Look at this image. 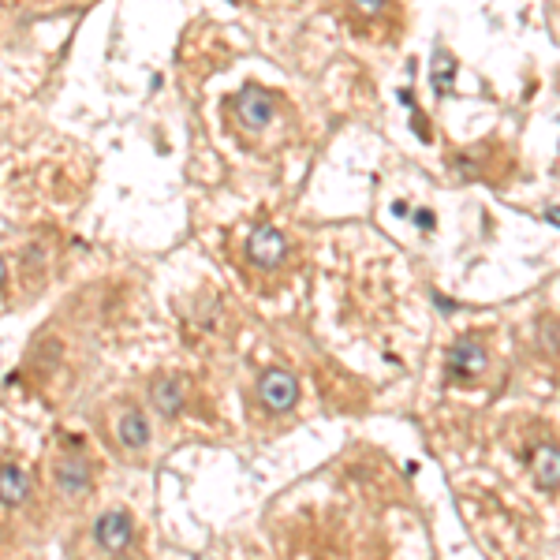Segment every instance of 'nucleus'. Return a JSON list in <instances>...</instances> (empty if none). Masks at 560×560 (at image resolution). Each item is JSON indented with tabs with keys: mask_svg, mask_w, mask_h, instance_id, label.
Listing matches in <instances>:
<instances>
[{
	"mask_svg": "<svg viewBox=\"0 0 560 560\" xmlns=\"http://www.w3.org/2000/svg\"><path fill=\"white\" fill-rule=\"evenodd\" d=\"M116 441L124 448H131V452L146 448V441H150V422H146V415H142L139 407H124L120 411V419H116Z\"/></svg>",
	"mask_w": 560,
	"mask_h": 560,
	"instance_id": "0eeeda50",
	"label": "nucleus"
},
{
	"mask_svg": "<svg viewBox=\"0 0 560 560\" xmlns=\"http://www.w3.org/2000/svg\"><path fill=\"white\" fill-rule=\"evenodd\" d=\"M448 370L456 378H478L486 370V348L478 340H456V348L448 355Z\"/></svg>",
	"mask_w": 560,
	"mask_h": 560,
	"instance_id": "423d86ee",
	"label": "nucleus"
},
{
	"mask_svg": "<svg viewBox=\"0 0 560 560\" xmlns=\"http://www.w3.org/2000/svg\"><path fill=\"white\" fill-rule=\"evenodd\" d=\"M30 497V478L23 467H15V463H0V504H23Z\"/></svg>",
	"mask_w": 560,
	"mask_h": 560,
	"instance_id": "9d476101",
	"label": "nucleus"
},
{
	"mask_svg": "<svg viewBox=\"0 0 560 560\" xmlns=\"http://www.w3.org/2000/svg\"><path fill=\"white\" fill-rule=\"evenodd\" d=\"M131 534H135V527H131V516H127L124 508H109L94 523V542L105 553H124L131 546Z\"/></svg>",
	"mask_w": 560,
	"mask_h": 560,
	"instance_id": "7ed1b4c3",
	"label": "nucleus"
},
{
	"mask_svg": "<svg viewBox=\"0 0 560 560\" xmlns=\"http://www.w3.org/2000/svg\"><path fill=\"white\" fill-rule=\"evenodd\" d=\"M288 254V239L280 236L273 224H258L247 239V258H251L258 269H277Z\"/></svg>",
	"mask_w": 560,
	"mask_h": 560,
	"instance_id": "f257e3e1",
	"label": "nucleus"
},
{
	"mask_svg": "<svg viewBox=\"0 0 560 560\" xmlns=\"http://www.w3.org/2000/svg\"><path fill=\"white\" fill-rule=\"evenodd\" d=\"M531 475L542 490H560V448H553V445L534 448Z\"/></svg>",
	"mask_w": 560,
	"mask_h": 560,
	"instance_id": "1a4fd4ad",
	"label": "nucleus"
},
{
	"mask_svg": "<svg viewBox=\"0 0 560 560\" xmlns=\"http://www.w3.org/2000/svg\"><path fill=\"white\" fill-rule=\"evenodd\" d=\"M549 221H553V224H557V228H560V213L553 210V213H549Z\"/></svg>",
	"mask_w": 560,
	"mask_h": 560,
	"instance_id": "ddd939ff",
	"label": "nucleus"
},
{
	"mask_svg": "<svg viewBox=\"0 0 560 560\" xmlns=\"http://www.w3.org/2000/svg\"><path fill=\"white\" fill-rule=\"evenodd\" d=\"M258 396H262L266 411H273V415L292 411L295 400H299V381H295V374H288V370H269V374H262V381H258Z\"/></svg>",
	"mask_w": 560,
	"mask_h": 560,
	"instance_id": "f03ea898",
	"label": "nucleus"
},
{
	"mask_svg": "<svg viewBox=\"0 0 560 560\" xmlns=\"http://www.w3.org/2000/svg\"><path fill=\"white\" fill-rule=\"evenodd\" d=\"M4 280H8V266H4V258H0V288H4Z\"/></svg>",
	"mask_w": 560,
	"mask_h": 560,
	"instance_id": "f8f14e48",
	"label": "nucleus"
},
{
	"mask_svg": "<svg viewBox=\"0 0 560 560\" xmlns=\"http://www.w3.org/2000/svg\"><path fill=\"white\" fill-rule=\"evenodd\" d=\"M150 400H154V407L165 415V419H176L183 411V389L180 381L172 378V374H161V378L150 381Z\"/></svg>",
	"mask_w": 560,
	"mask_h": 560,
	"instance_id": "6e6552de",
	"label": "nucleus"
},
{
	"mask_svg": "<svg viewBox=\"0 0 560 560\" xmlns=\"http://www.w3.org/2000/svg\"><path fill=\"white\" fill-rule=\"evenodd\" d=\"M351 8L359 15H366V19H374V15L385 12V0H351Z\"/></svg>",
	"mask_w": 560,
	"mask_h": 560,
	"instance_id": "9b49d317",
	"label": "nucleus"
},
{
	"mask_svg": "<svg viewBox=\"0 0 560 560\" xmlns=\"http://www.w3.org/2000/svg\"><path fill=\"white\" fill-rule=\"evenodd\" d=\"M273 98H269L266 90H258V86H247V90H239L236 94V120L247 131H262V127L273 120Z\"/></svg>",
	"mask_w": 560,
	"mask_h": 560,
	"instance_id": "20e7f679",
	"label": "nucleus"
},
{
	"mask_svg": "<svg viewBox=\"0 0 560 560\" xmlns=\"http://www.w3.org/2000/svg\"><path fill=\"white\" fill-rule=\"evenodd\" d=\"M53 482L64 497H83L90 490V463L83 456H60L53 463Z\"/></svg>",
	"mask_w": 560,
	"mask_h": 560,
	"instance_id": "39448f33",
	"label": "nucleus"
}]
</instances>
